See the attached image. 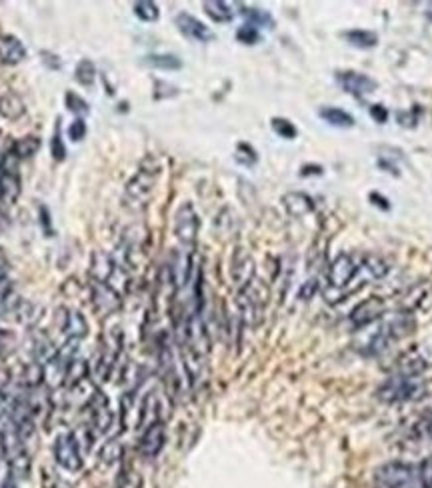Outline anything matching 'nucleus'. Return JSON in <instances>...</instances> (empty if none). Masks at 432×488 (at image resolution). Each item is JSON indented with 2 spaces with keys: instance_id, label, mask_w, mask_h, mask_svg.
Wrapping results in <instances>:
<instances>
[{
  "instance_id": "nucleus-17",
  "label": "nucleus",
  "mask_w": 432,
  "mask_h": 488,
  "mask_svg": "<svg viewBox=\"0 0 432 488\" xmlns=\"http://www.w3.org/2000/svg\"><path fill=\"white\" fill-rule=\"evenodd\" d=\"M283 204L286 213L295 218H302L307 214L314 213V201L304 192H286L283 196Z\"/></svg>"
},
{
  "instance_id": "nucleus-18",
  "label": "nucleus",
  "mask_w": 432,
  "mask_h": 488,
  "mask_svg": "<svg viewBox=\"0 0 432 488\" xmlns=\"http://www.w3.org/2000/svg\"><path fill=\"white\" fill-rule=\"evenodd\" d=\"M202 8H204V13L209 14L214 23H221V25H224V23H230V20L235 18L233 4L223 2V0H206V2L202 4Z\"/></svg>"
},
{
  "instance_id": "nucleus-15",
  "label": "nucleus",
  "mask_w": 432,
  "mask_h": 488,
  "mask_svg": "<svg viewBox=\"0 0 432 488\" xmlns=\"http://www.w3.org/2000/svg\"><path fill=\"white\" fill-rule=\"evenodd\" d=\"M62 330L73 340H82L88 334V320L85 318V314L78 311L62 308Z\"/></svg>"
},
{
  "instance_id": "nucleus-2",
  "label": "nucleus",
  "mask_w": 432,
  "mask_h": 488,
  "mask_svg": "<svg viewBox=\"0 0 432 488\" xmlns=\"http://www.w3.org/2000/svg\"><path fill=\"white\" fill-rule=\"evenodd\" d=\"M269 301V288L266 284L254 278L247 287L238 290V306H240V318L248 326H259L262 323L264 306Z\"/></svg>"
},
{
  "instance_id": "nucleus-30",
  "label": "nucleus",
  "mask_w": 432,
  "mask_h": 488,
  "mask_svg": "<svg viewBox=\"0 0 432 488\" xmlns=\"http://www.w3.org/2000/svg\"><path fill=\"white\" fill-rule=\"evenodd\" d=\"M236 38H238V42H242V44H257L260 40L259 28H254V26L247 23V25L240 26V28L236 30Z\"/></svg>"
},
{
  "instance_id": "nucleus-11",
  "label": "nucleus",
  "mask_w": 432,
  "mask_h": 488,
  "mask_svg": "<svg viewBox=\"0 0 432 488\" xmlns=\"http://www.w3.org/2000/svg\"><path fill=\"white\" fill-rule=\"evenodd\" d=\"M90 408H92V426H94V432L97 434H106L112 428V423H114V414L111 411V404H109V399L97 390L92 394V399L88 401Z\"/></svg>"
},
{
  "instance_id": "nucleus-29",
  "label": "nucleus",
  "mask_w": 432,
  "mask_h": 488,
  "mask_svg": "<svg viewBox=\"0 0 432 488\" xmlns=\"http://www.w3.org/2000/svg\"><path fill=\"white\" fill-rule=\"evenodd\" d=\"M272 130L278 134L280 138H286V140H292V138H297L298 130L297 126L292 125L290 120H286V118H272Z\"/></svg>"
},
{
  "instance_id": "nucleus-13",
  "label": "nucleus",
  "mask_w": 432,
  "mask_h": 488,
  "mask_svg": "<svg viewBox=\"0 0 432 488\" xmlns=\"http://www.w3.org/2000/svg\"><path fill=\"white\" fill-rule=\"evenodd\" d=\"M92 302L100 313L111 314L121 306V294L112 287H109L106 282L92 280Z\"/></svg>"
},
{
  "instance_id": "nucleus-14",
  "label": "nucleus",
  "mask_w": 432,
  "mask_h": 488,
  "mask_svg": "<svg viewBox=\"0 0 432 488\" xmlns=\"http://www.w3.org/2000/svg\"><path fill=\"white\" fill-rule=\"evenodd\" d=\"M230 273H233V280H235L238 290L245 288L250 280L257 278V276H254V261L250 258V254H248L247 251L240 249V251L236 252L235 258H233V268H230Z\"/></svg>"
},
{
  "instance_id": "nucleus-35",
  "label": "nucleus",
  "mask_w": 432,
  "mask_h": 488,
  "mask_svg": "<svg viewBox=\"0 0 432 488\" xmlns=\"http://www.w3.org/2000/svg\"><path fill=\"white\" fill-rule=\"evenodd\" d=\"M50 152H52L54 161H58V163L66 158V149H64V144H62V140L58 134H54V137H52V142H50Z\"/></svg>"
},
{
  "instance_id": "nucleus-37",
  "label": "nucleus",
  "mask_w": 432,
  "mask_h": 488,
  "mask_svg": "<svg viewBox=\"0 0 432 488\" xmlns=\"http://www.w3.org/2000/svg\"><path fill=\"white\" fill-rule=\"evenodd\" d=\"M123 488H142V480L138 478V476L130 475L126 480H124V487Z\"/></svg>"
},
{
  "instance_id": "nucleus-1",
  "label": "nucleus",
  "mask_w": 432,
  "mask_h": 488,
  "mask_svg": "<svg viewBox=\"0 0 432 488\" xmlns=\"http://www.w3.org/2000/svg\"><path fill=\"white\" fill-rule=\"evenodd\" d=\"M424 388H426V384H424L422 375L412 376L393 373L384 380L383 387L378 388V399L383 402H388V404L414 401V399L422 396Z\"/></svg>"
},
{
  "instance_id": "nucleus-33",
  "label": "nucleus",
  "mask_w": 432,
  "mask_h": 488,
  "mask_svg": "<svg viewBox=\"0 0 432 488\" xmlns=\"http://www.w3.org/2000/svg\"><path fill=\"white\" fill-rule=\"evenodd\" d=\"M420 482L426 488H432V454L419 466Z\"/></svg>"
},
{
  "instance_id": "nucleus-41",
  "label": "nucleus",
  "mask_w": 432,
  "mask_h": 488,
  "mask_svg": "<svg viewBox=\"0 0 432 488\" xmlns=\"http://www.w3.org/2000/svg\"><path fill=\"white\" fill-rule=\"evenodd\" d=\"M4 158H6V154H0V166H2V163H4Z\"/></svg>"
},
{
  "instance_id": "nucleus-28",
  "label": "nucleus",
  "mask_w": 432,
  "mask_h": 488,
  "mask_svg": "<svg viewBox=\"0 0 432 488\" xmlns=\"http://www.w3.org/2000/svg\"><path fill=\"white\" fill-rule=\"evenodd\" d=\"M66 108L73 114H76V118H82V116H87L90 113L88 102L76 92H66Z\"/></svg>"
},
{
  "instance_id": "nucleus-39",
  "label": "nucleus",
  "mask_w": 432,
  "mask_h": 488,
  "mask_svg": "<svg viewBox=\"0 0 432 488\" xmlns=\"http://www.w3.org/2000/svg\"><path fill=\"white\" fill-rule=\"evenodd\" d=\"M420 428H422V432H424L426 437L432 438V416H428V418L420 425Z\"/></svg>"
},
{
  "instance_id": "nucleus-10",
  "label": "nucleus",
  "mask_w": 432,
  "mask_h": 488,
  "mask_svg": "<svg viewBox=\"0 0 432 488\" xmlns=\"http://www.w3.org/2000/svg\"><path fill=\"white\" fill-rule=\"evenodd\" d=\"M336 82L342 87L345 92L362 99L364 94H371L376 90V80L371 76L362 75V73H354V70H340L336 73Z\"/></svg>"
},
{
  "instance_id": "nucleus-22",
  "label": "nucleus",
  "mask_w": 432,
  "mask_h": 488,
  "mask_svg": "<svg viewBox=\"0 0 432 488\" xmlns=\"http://www.w3.org/2000/svg\"><path fill=\"white\" fill-rule=\"evenodd\" d=\"M144 64L159 70H178L183 68V61L174 54H149L144 56Z\"/></svg>"
},
{
  "instance_id": "nucleus-32",
  "label": "nucleus",
  "mask_w": 432,
  "mask_h": 488,
  "mask_svg": "<svg viewBox=\"0 0 432 488\" xmlns=\"http://www.w3.org/2000/svg\"><path fill=\"white\" fill-rule=\"evenodd\" d=\"M85 137H87V123L82 118H76L75 123L68 126V138L73 142H80Z\"/></svg>"
},
{
  "instance_id": "nucleus-3",
  "label": "nucleus",
  "mask_w": 432,
  "mask_h": 488,
  "mask_svg": "<svg viewBox=\"0 0 432 488\" xmlns=\"http://www.w3.org/2000/svg\"><path fill=\"white\" fill-rule=\"evenodd\" d=\"M376 484L378 488H405L422 484L419 478V468L407 463L383 464L376 470Z\"/></svg>"
},
{
  "instance_id": "nucleus-12",
  "label": "nucleus",
  "mask_w": 432,
  "mask_h": 488,
  "mask_svg": "<svg viewBox=\"0 0 432 488\" xmlns=\"http://www.w3.org/2000/svg\"><path fill=\"white\" fill-rule=\"evenodd\" d=\"M176 26H178V30L186 38H190L195 42H210V40H214V32L204 23H200L198 18H195L192 14H178L176 16Z\"/></svg>"
},
{
  "instance_id": "nucleus-7",
  "label": "nucleus",
  "mask_w": 432,
  "mask_h": 488,
  "mask_svg": "<svg viewBox=\"0 0 432 488\" xmlns=\"http://www.w3.org/2000/svg\"><path fill=\"white\" fill-rule=\"evenodd\" d=\"M358 270H360V263L352 254H348V252L338 254L333 264L328 266V287L345 290L348 282H352V278L357 276Z\"/></svg>"
},
{
  "instance_id": "nucleus-19",
  "label": "nucleus",
  "mask_w": 432,
  "mask_h": 488,
  "mask_svg": "<svg viewBox=\"0 0 432 488\" xmlns=\"http://www.w3.org/2000/svg\"><path fill=\"white\" fill-rule=\"evenodd\" d=\"M319 116H321L324 123L338 126V128H350V126H354V123H357L346 111L336 108V106H322L321 111H319Z\"/></svg>"
},
{
  "instance_id": "nucleus-27",
  "label": "nucleus",
  "mask_w": 432,
  "mask_h": 488,
  "mask_svg": "<svg viewBox=\"0 0 432 488\" xmlns=\"http://www.w3.org/2000/svg\"><path fill=\"white\" fill-rule=\"evenodd\" d=\"M242 14L248 18V25H252L254 28L257 26H266V28H272L274 26V20L272 16L266 11L262 8H248V6H242Z\"/></svg>"
},
{
  "instance_id": "nucleus-36",
  "label": "nucleus",
  "mask_w": 432,
  "mask_h": 488,
  "mask_svg": "<svg viewBox=\"0 0 432 488\" xmlns=\"http://www.w3.org/2000/svg\"><path fill=\"white\" fill-rule=\"evenodd\" d=\"M371 116L378 125H383V123H386V118H388V113H386V108H384L383 104H374V106H371Z\"/></svg>"
},
{
  "instance_id": "nucleus-34",
  "label": "nucleus",
  "mask_w": 432,
  "mask_h": 488,
  "mask_svg": "<svg viewBox=\"0 0 432 488\" xmlns=\"http://www.w3.org/2000/svg\"><path fill=\"white\" fill-rule=\"evenodd\" d=\"M316 290H319V282H316L314 278H310V280H307V282L300 287V290H298V299H300V301H310V299L316 294Z\"/></svg>"
},
{
  "instance_id": "nucleus-8",
  "label": "nucleus",
  "mask_w": 432,
  "mask_h": 488,
  "mask_svg": "<svg viewBox=\"0 0 432 488\" xmlns=\"http://www.w3.org/2000/svg\"><path fill=\"white\" fill-rule=\"evenodd\" d=\"M166 442V428L161 418L144 426V432L138 440V451L144 458H156Z\"/></svg>"
},
{
  "instance_id": "nucleus-4",
  "label": "nucleus",
  "mask_w": 432,
  "mask_h": 488,
  "mask_svg": "<svg viewBox=\"0 0 432 488\" xmlns=\"http://www.w3.org/2000/svg\"><path fill=\"white\" fill-rule=\"evenodd\" d=\"M159 173H161V168L156 164H150V161H147V163L138 168V173L128 180V184H126V199L136 202V204H144L150 199L154 187H156Z\"/></svg>"
},
{
  "instance_id": "nucleus-26",
  "label": "nucleus",
  "mask_w": 432,
  "mask_h": 488,
  "mask_svg": "<svg viewBox=\"0 0 432 488\" xmlns=\"http://www.w3.org/2000/svg\"><path fill=\"white\" fill-rule=\"evenodd\" d=\"M75 78L76 82H80L82 87L94 85V78H97V68H94V64L90 63V61H87V58L80 61L75 68Z\"/></svg>"
},
{
  "instance_id": "nucleus-40",
  "label": "nucleus",
  "mask_w": 432,
  "mask_h": 488,
  "mask_svg": "<svg viewBox=\"0 0 432 488\" xmlns=\"http://www.w3.org/2000/svg\"><path fill=\"white\" fill-rule=\"evenodd\" d=\"M300 175H302V176H307V175H322V166H304Z\"/></svg>"
},
{
  "instance_id": "nucleus-5",
  "label": "nucleus",
  "mask_w": 432,
  "mask_h": 488,
  "mask_svg": "<svg viewBox=\"0 0 432 488\" xmlns=\"http://www.w3.org/2000/svg\"><path fill=\"white\" fill-rule=\"evenodd\" d=\"M198 226H200V220H198V214L195 211V206L190 202H185L180 204V208L174 214V234L178 238V242L185 246V249H192L195 242H197L198 237Z\"/></svg>"
},
{
  "instance_id": "nucleus-31",
  "label": "nucleus",
  "mask_w": 432,
  "mask_h": 488,
  "mask_svg": "<svg viewBox=\"0 0 432 488\" xmlns=\"http://www.w3.org/2000/svg\"><path fill=\"white\" fill-rule=\"evenodd\" d=\"M102 461L104 463H109V464H112V463H116L121 456H123V446L116 442V440H111V442H106L104 444V449H102Z\"/></svg>"
},
{
  "instance_id": "nucleus-21",
  "label": "nucleus",
  "mask_w": 432,
  "mask_h": 488,
  "mask_svg": "<svg viewBox=\"0 0 432 488\" xmlns=\"http://www.w3.org/2000/svg\"><path fill=\"white\" fill-rule=\"evenodd\" d=\"M38 149H40V140H38L37 137H25L14 142L13 149H11V154H13L14 158L23 161V158L35 156L38 152Z\"/></svg>"
},
{
  "instance_id": "nucleus-24",
  "label": "nucleus",
  "mask_w": 432,
  "mask_h": 488,
  "mask_svg": "<svg viewBox=\"0 0 432 488\" xmlns=\"http://www.w3.org/2000/svg\"><path fill=\"white\" fill-rule=\"evenodd\" d=\"M360 268H364L371 275V278H384L388 275V264L384 263L381 256H374V254L364 256L360 263Z\"/></svg>"
},
{
  "instance_id": "nucleus-20",
  "label": "nucleus",
  "mask_w": 432,
  "mask_h": 488,
  "mask_svg": "<svg viewBox=\"0 0 432 488\" xmlns=\"http://www.w3.org/2000/svg\"><path fill=\"white\" fill-rule=\"evenodd\" d=\"M26 113L25 102L20 101L16 94H4L0 96V114L8 120H16Z\"/></svg>"
},
{
  "instance_id": "nucleus-16",
  "label": "nucleus",
  "mask_w": 432,
  "mask_h": 488,
  "mask_svg": "<svg viewBox=\"0 0 432 488\" xmlns=\"http://www.w3.org/2000/svg\"><path fill=\"white\" fill-rule=\"evenodd\" d=\"M26 58L25 44L13 35L0 37V63L2 64H18Z\"/></svg>"
},
{
  "instance_id": "nucleus-6",
  "label": "nucleus",
  "mask_w": 432,
  "mask_h": 488,
  "mask_svg": "<svg viewBox=\"0 0 432 488\" xmlns=\"http://www.w3.org/2000/svg\"><path fill=\"white\" fill-rule=\"evenodd\" d=\"M54 458L68 473H78L82 468L80 442L75 432H64L54 442Z\"/></svg>"
},
{
  "instance_id": "nucleus-38",
  "label": "nucleus",
  "mask_w": 432,
  "mask_h": 488,
  "mask_svg": "<svg viewBox=\"0 0 432 488\" xmlns=\"http://www.w3.org/2000/svg\"><path fill=\"white\" fill-rule=\"evenodd\" d=\"M371 201H378V202H376V204H378L381 208H384V211H388V208H390V204H388V201H386V199H383L381 194H376V192H372Z\"/></svg>"
},
{
  "instance_id": "nucleus-9",
  "label": "nucleus",
  "mask_w": 432,
  "mask_h": 488,
  "mask_svg": "<svg viewBox=\"0 0 432 488\" xmlns=\"http://www.w3.org/2000/svg\"><path fill=\"white\" fill-rule=\"evenodd\" d=\"M384 314V301L378 296H371L366 301L358 302L350 313V325L354 330H360L364 326L376 323Z\"/></svg>"
},
{
  "instance_id": "nucleus-23",
  "label": "nucleus",
  "mask_w": 432,
  "mask_h": 488,
  "mask_svg": "<svg viewBox=\"0 0 432 488\" xmlns=\"http://www.w3.org/2000/svg\"><path fill=\"white\" fill-rule=\"evenodd\" d=\"M345 38L357 49H372L378 44V37L371 30H348L345 32Z\"/></svg>"
},
{
  "instance_id": "nucleus-25",
  "label": "nucleus",
  "mask_w": 432,
  "mask_h": 488,
  "mask_svg": "<svg viewBox=\"0 0 432 488\" xmlns=\"http://www.w3.org/2000/svg\"><path fill=\"white\" fill-rule=\"evenodd\" d=\"M132 8H135L136 16H138L140 20H144V23H154V20H159V16H161L159 6H156L154 2H150V0H140V2H135V4H132Z\"/></svg>"
}]
</instances>
